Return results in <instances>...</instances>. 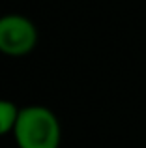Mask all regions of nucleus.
Here are the masks:
<instances>
[{"mask_svg":"<svg viewBox=\"0 0 146 148\" xmlns=\"http://www.w3.org/2000/svg\"><path fill=\"white\" fill-rule=\"evenodd\" d=\"M21 109L10 99H0V137L13 133Z\"/></svg>","mask_w":146,"mask_h":148,"instance_id":"3","label":"nucleus"},{"mask_svg":"<svg viewBox=\"0 0 146 148\" xmlns=\"http://www.w3.org/2000/svg\"><path fill=\"white\" fill-rule=\"evenodd\" d=\"M38 43V30L30 19L17 13L0 17V53L8 56H25Z\"/></svg>","mask_w":146,"mask_h":148,"instance_id":"2","label":"nucleus"},{"mask_svg":"<svg viewBox=\"0 0 146 148\" xmlns=\"http://www.w3.org/2000/svg\"><path fill=\"white\" fill-rule=\"evenodd\" d=\"M13 137L19 148H58L62 127L51 109L43 105H28L19 111Z\"/></svg>","mask_w":146,"mask_h":148,"instance_id":"1","label":"nucleus"}]
</instances>
